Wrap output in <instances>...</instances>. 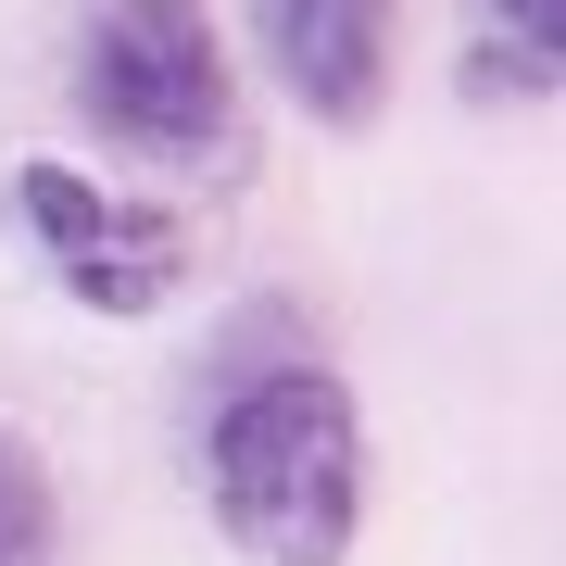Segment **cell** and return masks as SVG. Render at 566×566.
<instances>
[{
	"label": "cell",
	"instance_id": "cell-1",
	"mask_svg": "<svg viewBox=\"0 0 566 566\" xmlns=\"http://www.w3.org/2000/svg\"><path fill=\"white\" fill-rule=\"evenodd\" d=\"M214 528L252 566H353L365 542V416L327 365H252L202 428Z\"/></svg>",
	"mask_w": 566,
	"mask_h": 566
},
{
	"label": "cell",
	"instance_id": "cell-2",
	"mask_svg": "<svg viewBox=\"0 0 566 566\" xmlns=\"http://www.w3.org/2000/svg\"><path fill=\"white\" fill-rule=\"evenodd\" d=\"M76 114L164 177H214V164H240V63L202 0H88Z\"/></svg>",
	"mask_w": 566,
	"mask_h": 566
},
{
	"label": "cell",
	"instance_id": "cell-3",
	"mask_svg": "<svg viewBox=\"0 0 566 566\" xmlns=\"http://www.w3.org/2000/svg\"><path fill=\"white\" fill-rule=\"evenodd\" d=\"M0 214L25 227V252L51 264V290L76 315H114V327H139L164 315L189 290V214H164V202H114L102 177H76L63 151H25L13 177H0Z\"/></svg>",
	"mask_w": 566,
	"mask_h": 566
},
{
	"label": "cell",
	"instance_id": "cell-4",
	"mask_svg": "<svg viewBox=\"0 0 566 566\" xmlns=\"http://www.w3.org/2000/svg\"><path fill=\"white\" fill-rule=\"evenodd\" d=\"M264 76L290 88L315 126H340V139H365V126L390 114V63H403V0H240Z\"/></svg>",
	"mask_w": 566,
	"mask_h": 566
},
{
	"label": "cell",
	"instance_id": "cell-5",
	"mask_svg": "<svg viewBox=\"0 0 566 566\" xmlns=\"http://www.w3.org/2000/svg\"><path fill=\"white\" fill-rule=\"evenodd\" d=\"M554 39H566V0H479V63L465 88L479 102H554Z\"/></svg>",
	"mask_w": 566,
	"mask_h": 566
},
{
	"label": "cell",
	"instance_id": "cell-6",
	"mask_svg": "<svg viewBox=\"0 0 566 566\" xmlns=\"http://www.w3.org/2000/svg\"><path fill=\"white\" fill-rule=\"evenodd\" d=\"M0 566H63V491L13 428H0Z\"/></svg>",
	"mask_w": 566,
	"mask_h": 566
}]
</instances>
